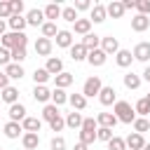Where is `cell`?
Here are the masks:
<instances>
[{
    "mask_svg": "<svg viewBox=\"0 0 150 150\" xmlns=\"http://www.w3.org/2000/svg\"><path fill=\"white\" fill-rule=\"evenodd\" d=\"M96 122H98L101 127H105V129H112L120 120L115 117V112H98V115H96Z\"/></svg>",
    "mask_w": 150,
    "mask_h": 150,
    "instance_id": "15",
    "label": "cell"
},
{
    "mask_svg": "<svg viewBox=\"0 0 150 150\" xmlns=\"http://www.w3.org/2000/svg\"><path fill=\"white\" fill-rule=\"evenodd\" d=\"M94 141H96V134H94V131H82V129H80V143L91 145Z\"/></svg>",
    "mask_w": 150,
    "mask_h": 150,
    "instance_id": "45",
    "label": "cell"
},
{
    "mask_svg": "<svg viewBox=\"0 0 150 150\" xmlns=\"http://www.w3.org/2000/svg\"><path fill=\"white\" fill-rule=\"evenodd\" d=\"M131 28H134L136 33H143V30H148V28H150V16L136 14V16L131 19Z\"/></svg>",
    "mask_w": 150,
    "mask_h": 150,
    "instance_id": "13",
    "label": "cell"
},
{
    "mask_svg": "<svg viewBox=\"0 0 150 150\" xmlns=\"http://www.w3.org/2000/svg\"><path fill=\"white\" fill-rule=\"evenodd\" d=\"M105 16H108L105 7H103L101 2H96V5L91 7V16H89V21H94V23H103V21H105Z\"/></svg>",
    "mask_w": 150,
    "mask_h": 150,
    "instance_id": "17",
    "label": "cell"
},
{
    "mask_svg": "<svg viewBox=\"0 0 150 150\" xmlns=\"http://www.w3.org/2000/svg\"><path fill=\"white\" fill-rule=\"evenodd\" d=\"M73 26H75V33L77 35H89V30H91V21L89 19H77Z\"/></svg>",
    "mask_w": 150,
    "mask_h": 150,
    "instance_id": "33",
    "label": "cell"
},
{
    "mask_svg": "<svg viewBox=\"0 0 150 150\" xmlns=\"http://www.w3.org/2000/svg\"><path fill=\"white\" fill-rule=\"evenodd\" d=\"M82 122H84V117L77 110L68 112V117H66V127H70V129H82Z\"/></svg>",
    "mask_w": 150,
    "mask_h": 150,
    "instance_id": "25",
    "label": "cell"
},
{
    "mask_svg": "<svg viewBox=\"0 0 150 150\" xmlns=\"http://www.w3.org/2000/svg\"><path fill=\"white\" fill-rule=\"evenodd\" d=\"M28 45V35L26 33H5L2 38H0V47H5V49H16V47H26Z\"/></svg>",
    "mask_w": 150,
    "mask_h": 150,
    "instance_id": "1",
    "label": "cell"
},
{
    "mask_svg": "<svg viewBox=\"0 0 150 150\" xmlns=\"http://www.w3.org/2000/svg\"><path fill=\"white\" fill-rule=\"evenodd\" d=\"M56 35H59V28H56V23H54V21H45V23H42V38L52 40V38H56Z\"/></svg>",
    "mask_w": 150,
    "mask_h": 150,
    "instance_id": "34",
    "label": "cell"
},
{
    "mask_svg": "<svg viewBox=\"0 0 150 150\" xmlns=\"http://www.w3.org/2000/svg\"><path fill=\"white\" fill-rule=\"evenodd\" d=\"M12 16V5L9 2H0V19L5 21V19H9Z\"/></svg>",
    "mask_w": 150,
    "mask_h": 150,
    "instance_id": "49",
    "label": "cell"
},
{
    "mask_svg": "<svg viewBox=\"0 0 150 150\" xmlns=\"http://www.w3.org/2000/svg\"><path fill=\"white\" fill-rule=\"evenodd\" d=\"M105 12H108V16H112V19H122L127 9H124V5H122V2L112 0V2H110V5L105 7Z\"/></svg>",
    "mask_w": 150,
    "mask_h": 150,
    "instance_id": "22",
    "label": "cell"
},
{
    "mask_svg": "<svg viewBox=\"0 0 150 150\" xmlns=\"http://www.w3.org/2000/svg\"><path fill=\"white\" fill-rule=\"evenodd\" d=\"M49 145H52V150H66V138L63 136H54Z\"/></svg>",
    "mask_w": 150,
    "mask_h": 150,
    "instance_id": "48",
    "label": "cell"
},
{
    "mask_svg": "<svg viewBox=\"0 0 150 150\" xmlns=\"http://www.w3.org/2000/svg\"><path fill=\"white\" fill-rule=\"evenodd\" d=\"M42 12H45V19L54 21V19H59V16H61V12H63V9H61V7L56 5V2H49V5H47V7L42 9Z\"/></svg>",
    "mask_w": 150,
    "mask_h": 150,
    "instance_id": "30",
    "label": "cell"
},
{
    "mask_svg": "<svg viewBox=\"0 0 150 150\" xmlns=\"http://www.w3.org/2000/svg\"><path fill=\"white\" fill-rule=\"evenodd\" d=\"M68 103H70L73 110H77V112L87 108V98H84V94H70V96H68Z\"/></svg>",
    "mask_w": 150,
    "mask_h": 150,
    "instance_id": "24",
    "label": "cell"
},
{
    "mask_svg": "<svg viewBox=\"0 0 150 150\" xmlns=\"http://www.w3.org/2000/svg\"><path fill=\"white\" fill-rule=\"evenodd\" d=\"M45 68H47V73H49V75H54V77H56V75H61V73H63V61H61V59H56V56H49Z\"/></svg>",
    "mask_w": 150,
    "mask_h": 150,
    "instance_id": "14",
    "label": "cell"
},
{
    "mask_svg": "<svg viewBox=\"0 0 150 150\" xmlns=\"http://www.w3.org/2000/svg\"><path fill=\"white\" fill-rule=\"evenodd\" d=\"M87 61H89V66H94V68H101L105 61H108V54L98 47V49H94V52H89V56H87Z\"/></svg>",
    "mask_w": 150,
    "mask_h": 150,
    "instance_id": "4",
    "label": "cell"
},
{
    "mask_svg": "<svg viewBox=\"0 0 150 150\" xmlns=\"http://www.w3.org/2000/svg\"><path fill=\"white\" fill-rule=\"evenodd\" d=\"M21 127H23L26 134H38V131L42 129V120H38V117H26V120L21 122Z\"/></svg>",
    "mask_w": 150,
    "mask_h": 150,
    "instance_id": "16",
    "label": "cell"
},
{
    "mask_svg": "<svg viewBox=\"0 0 150 150\" xmlns=\"http://www.w3.org/2000/svg\"><path fill=\"white\" fill-rule=\"evenodd\" d=\"M56 45L59 47H73V33L70 30H59V35H56Z\"/></svg>",
    "mask_w": 150,
    "mask_h": 150,
    "instance_id": "31",
    "label": "cell"
},
{
    "mask_svg": "<svg viewBox=\"0 0 150 150\" xmlns=\"http://www.w3.org/2000/svg\"><path fill=\"white\" fill-rule=\"evenodd\" d=\"M26 23L28 26H40L42 28V23H45V12L42 9H28V14H26Z\"/></svg>",
    "mask_w": 150,
    "mask_h": 150,
    "instance_id": "7",
    "label": "cell"
},
{
    "mask_svg": "<svg viewBox=\"0 0 150 150\" xmlns=\"http://www.w3.org/2000/svg\"><path fill=\"white\" fill-rule=\"evenodd\" d=\"M145 98H148V101H150V94H148V96H145Z\"/></svg>",
    "mask_w": 150,
    "mask_h": 150,
    "instance_id": "59",
    "label": "cell"
},
{
    "mask_svg": "<svg viewBox=\"0 0 150 150\" xmlns=\"http://www.w3.org/2000/svg\"><path fill=\"white\" fill-rule=\"evenodd\" d=\"M148 120H150V117H148Z\"/></svg>",
    "mask_w": 150,
    "mask_h": 150,
    "instance_id": "60",
    "label": "cell"
},
{
    "mask_svg": "<svg viewBox=\"0 0 150 150\" xmlns=\"http://www.w3.org/2000/svg\"><path fill=\"white\" fill-rule=\"evenodd\" d=\"M26 59H28L26 47H16V49H12V61H14V63H21V61H26Z\"/></svg>",
    "mask_w": 150,
    "mask_h": 150,
    "instance_id": "42",
    "label": "cell"
},
{
    "mask_svg": "<svg viewBox=\"0 0 150 150\" xmlns=\"http://www.w3.org/2000/svg\"><path fill=\"white\" fill-rule=\"evenodd\" d=\"M35 54H40V56H49V54H52V40H47V38H38V40H35Z\"/></svg>",
    "mask_w": 150,
    "mask_h": 150,
    "instance_id": "18",
    "label": "cell"
},
{
    "mask_svg": "<svg viewBox=\"0 0 150 150\" xmlns=\"http://www.w3.org/2000/svg\"><path fill=\"white\" fill-rule=\"evenodd\" d=\"M61 19H66L68 23H75L80 16H77V9H75V7H66V9L61 12Z\"/></svg>",
    "mask_w": 150,
    "mask_h": 150,
    "instance_id": "41",
    "label": "cell"
},
{
    "mask_svg": "<svg viewBox=\"0 0 150 150\" xmlns=\"http://www.w3.org/2000/svg\"><path fill=\"white\" fill-rule=\"evenodd\" d=\"M56 117H61V112H59V108H56L54 103H47V105L42 108V120H47V122H54Z\"/></svg>",
    "mask_w": 150,
    "mask_h": 150,
    "instance_id": "28",
    "label": "cell"
},
{
    "mask_svg": "<svg viewBox=\"0 0 150 150\" xmlns=\"http://www.w3.org/2000/svg\"><path fill=\"white\" fill-rule=\"evenodd\" d=\"M9 5H12V14H19V16H21V12H23V2H21V0H12Z\"/></svg>",
    "mask_w": 150,
    "mask_h": 150,
    "instance_id": "52",
    "label": "cell"
},
{
    "mask_svg": "<svg viewBox=\"0 0 150 150\" xmlns=\"http://www.w3.org/2000/svg\"><path fill=\"white\" fill-rule=\"evenodd\" d=\"M143 80L150 82V66H145V70H143Z\"/></svg>",
    "mask_w": 150,
    "mask_h": 150,
    "instance_id": "56",
    "label": "cell"
},
{
    "mask_svg": "<svg viewBox=\"0 0 150 150\" xmlns=\"http://www.w3.org/2000/svg\"><path fill=\"white\" fill-rule=\"evenodd\" d=\"M49 77H52V75L47 73V68H35V73H33V80H35V84H45Z\"/></svg>",
    "mask_w": 150,
    "mask_h": 150,
    "instance_id": "38",
    "label": "cell"
},
{
    "mask_svg": "<svg viewBox=\"0 0 150 150\" xmlns=\"http://www.w3.org/2000/svg\"><path fill=\"white\" fill-rule=\"evenodd\" d=\"M73 80H75V77H73V73H66V70H63L61 75H56V77H54L56 89H66V87H70V84H73Z\"/></svg>",
    "mask_w": 150,
    "mask_h": 150,
    "instance_id": "27",
    "label": "cell"
},
{
    "mask_svg": "<svg viewBox=\"0 0 150 150\" xmlns=\"http://www.w3.org/2000/svg\"><path fill=\"white\" fill-rule=\"evenodd\" d=\"M112 112H115V117H117L120 122H124V124H134V120H136V110H134L131 103H127V101H117L115 108H112Z\"/></svg>",
    "mask_w": 150,
    "mask_h": 150,
    "instance_id": "2",
    "label": "cell"
},
{
    "mask_svg": "<svg viewBox=\"0 0 150 150\" xmlns=\"http://www.w3.org/2000/svg\"><path fill=\"white\" fill-rule=\"evenodd\" d=\"M110 138H112V129H105V127H98V129H96V141L108 143Z\"/></svg>",
    "mask_w": 150,
    "mask_h": 150,
    "instance_id": "43",
    "label": "cell"
},
{
    "mask_svg": "<svg viewBox=\"0 0 150 150\" xmlns=\"http://www.w3.org/2000/svg\"><path fill=\"white\" fill-rule=\"evenodd\" d=\"M131 54H134L136 61H143V63H145V61L150 59V42H138V45L134 47Z\"/></svg>",
    "mask_w": 150,
    "mask_h": 150,
    "instance_id": "10",
    "label": "cell"
},
{
    "mask_svg": "<svg viewBox=\"0 0 150 150\" xmlns=\"http://www.w3.org/2000/svg\"><path fill=\"white\" fill-rule=\"evenodd\" d=\"M5 30H7V21H2V19H0V38L5 35Z\"/></svg>",
    "mask_w": 150,
    "mask_h": 150,
    "instance_id": "55",
    "label": "cell"
},
{
    "mask_svg": "<svg viewBox=\"0 0 150 150\" xmlns=\"http://www.w3.org/2000/svg\"><path fill=\"white\" fill-rule=\"evenodd\" d=\"M7 26L12 28V33H23V28H26L28 23H26V16H19V14H12V16L7 19Z\"/></svg>",
    "mask_w": 150,
    "mask_h": 150,
    "instance_id": "11",
    "label": "cell"
},
{
    "mask_svg": "<svg viewBox=\"0 0 150 150\" xmlns=\"http://www.w3.org/2000/svg\"><path fill=\"white\" fill-rule=\"evenodd\" d=\"M5 87H9V77H7V73H0V91Z\"/></svg>",
    "mask_w": 150,
    "mask_h": 150,
    "instance_id": "53",
    "label": "cell"
},
{
    "mask_svg": "<svg viewBox=\"0 0 150 150\" xmlns=\"http://www.w3.org/2000/svg\"><path fill=\"white\" fill-rule=\"evenodd\" d=\"M33 98H35L38 103H47V101L52 98V91H49L45 84H35V89H33Z\"/></svg>",
    "mask_w": 150,
    "mask_h": 150,
    "instance_id": "21",
    "label": "cell"
},
{
    "mask_svg": "<svg viewBox=\"0 0 150 150\" xmlns=\"http://www.w3.org/2000/svg\"><path fill=\"white\" fill-rule=\"evenodd\" d=\"M136 9H138V14L148 16L150 14V0H136Z\"/></svg>",
    "mask_w": 150,
    "mask_h": 150,
    "instance_id": "46",
    "label": "cell"
},
{
    "mask_svg": "<svg viewBox=\"0 0 150 150\" xmlns=\"http://www.w3.org/2000/svg\"><path fill=\"white\" fill-rule=\"evenodd\" d=\"M115 61H117V66H120V68H129V66H131V61H134V54H131L129 49H120V52L115 54Z\"/></svg>",
    "mask_w": 150,
    "mask_h": 150,
    "instance_id": "20",
    "label": "cell"
},
{
    "mask_svg": "<svg viewBox=\"0 0 150 150\" xmlns=\"http://www.w3.org/2000/svg\"><path fill=\"white\" fill-rule=\"evenodd\" d=\"M108 150H127V141L120 138V136H112L108 141Z\"/></svg>",
    "mask_w": 150,
    "mask_h": 150,
    "instance_id": "40",
    "label": "cell"
},
{
    "mask_svg": "<svg viewBox=\"0 0 150 150\" xmlns=\"http://www.w3.org/2000/svg\"><path fill=\"white\" fill-rule=\"evenodd\" d=\"M134 129H136V134L148 131V129H150V120H148V117H136V120H134Z\"/></svg>",
    "mask_w": 150,
    "mask_h": 150,
    "instance_id": "39",
    "label": "cell"
},
{
    "mask_svg": "<svg viewBox=\"0 0 150 150\" xmlns=\"http://www.w3.org/2000/svg\"><path fill=\"white\" fill-rule=\"evenodd\" d=\"M143 150H150V143H145V148H143Z\"/></svg>",
    "mask_w": 150,
    "mask_h": 150,
    "instance_id": "58",
    "label": "cell"
},
{
    "mask_svg": "<svg viewBox=\"0 0 150 150\" xmlns=\"http://www.w3.org/2000/svg\"><path fill=\"white\" fill-rule=\"evenodd\" d=\"M2 131H5V136H7V138H12V141H14V138H19V136H21L23 127H21L19 122H7Z\"/></svg>",
    "mask_w": 150,
    "mask_h": 150,
    "instance_id": "23",
    "label": "cell"
},
{
    "mask_svg": "<svg viewBox=\"0 0 150 150\" xmlns=\"http://www.w3.org/2000/svg\"><path fill=\"white\" fill-rule=\"evenodd\" d=\"M21 143H23L26 150H35V148L40 145V136H38V134H23V136H21Z\"/></svg>",
    "mask_w": 150,
    "mask_h": 150,
    "instance_id": "29",
    "label": "cell"
},
{
    "mask_svg": "<svg viewBox=\"0 0 150 150\" xmlns=\"http://www.w3.org/2000/svg\"><path fill=\"white\" fill-rule=\"evenodd\" d=\"M9 63H12V52H9V49H5V47H0V66H5V68H7Z\"/></svg>",
    "mask_w": 150,
    "mask_h": 150,
    "instance_id": "47",
    "label": "cell"
},
{
    "mask_svg": "<svg viewBox=\"0 0 150 150\" xmlns=\"http://www.w3.org/2000/svg\"><path fill=\"white\" fill-rule=\"evenodd\" d=\"M101 89H103V82H101L98 75H94V77H87V80H84L82 94H84V98H89V96H98Z\"/></svg>",
    "mask_w": 150,
    "mask_h": 150,
    "instance_id": "3",
    "label": "cell"
},
{
    "mask_svg": "<svg viewBox=\"0 0 150 150\" xmlns=\"http://www.w3.org/2000/svg\"><path fill=\"white\" fill-rule=\"evenodd\" d=\"M101 49H103L105 54H117V52H120V42H117V38H112V35L101 38Z\"/></svg>",
    "mask_w": 150,
    "mask_h": 150,
    "instance_id": "8",
    "label": "cell"
},
{
    "mask_svg": "<svg viewBox=\"0 0 150 150\" xmlns=\"http://www.w3.org/2000/svg\"><path fill=\"white\" fill-rule=\"evenodd\" d=\"M82 45H84L89 52H94V49H98L101 38H98V35H94V33H89V35H84V38H82Z\"/></svg>",
    "mask_w": 150,
    "mask_h": 150,
    "instance_id": "35",
    "label": "cell"
},
{
    "mask_svg": "<svg viewBox=\"0 0 150 150\" xmlns=\"http://www.w3.org/2000/svg\"><path fill=\"white\" fill-rule=\"evenodd\" d=\"M96 129H98V122H96L94 117H84V122H82V131H94V134H96Z\"/></svg>",
    "mask_w": 150,
    "mask_h": 150,
    "instance_id": "44",
    "label": "cell"
},
{
    "mask_svg": "<svg viewBox=\"0 0 150 150\" xmlns=\"http://www.w3.org/2000/svg\"><path fill=\"white\" fill-rule=\"evenodd\" d=\"M0 98L5 101V103H9V105H14V103H19V89L16 87H5L2 91H0Z\"/></svg>",
    "mask_w": 150,
    "mask_h": 150,
    "instance_id": "12",
    "label": "cell"
},
{
    "mask_svg": "<svg viewBox=\"0 0 150 150\" xmlns=\"http://www.w3.org/2000/svg\"><path fill=\"white\" fill-rule=\"evenodd\" d=\"M0 150H2V148H0Z\"/></svg>",
    "mask_w": 150,
    "mask_h": 150,
    "instance_id": "61",
    "label": "cell"
},
{
    "mask_svg": "<svg viewBox=\"0 0 150 150\" xmlns=\"http://www.w3.org/2000/svg\"><path fill=\"white\" fill-rule=\"evenodd\" d=\"M49 127H52V131H61V129L66 127V120H63V117H56L54 122H49Z\"/></svg>",
    "mask_w": 150,
    "mask_h": 150,
    "instance_id": "51",
    "label": "cell"
},
{
    "mask_svg": "<svg viewBox=\"0 0 150 150\" xmlns=\"http://www.w3.org/2000/svg\"><path fill=\"white\" fill-rule=\"evenodd\" d=\"M98 101H101V105H112V103H117V91H115V87H103L101 94H98Z\"/></svg>",
    "mask_w": 150,
    "mask_h": 150,
    "instance_id": "5",
    "label": "cell"
},
{
    "mask_svg": "<svg viewBox=\"0 0 150 150\" xmlns=\"http://www.w3.org/2000/svg\"><path fill=\"white\" fill-rule=\"evenodd\" d=\"M124 141H127V148H129V150H143V148H145L143 134H136V131H134V134H129Z\"/></svg>",
    "mask_w": 150,
    "mask_h": 150,
    "instance_id": "9",
    "label": "cell"
},
{
    "mask_svg": "<svg viewBox=\"0 0 150 150\" xmlns=\"http://www.w3.org/2000/svg\"><path fill=\"white\" fill-rule=\"evenodd\" d=\"M124 87H127V89H138V87H141V77L134 75V73H127V75H124Z\"/></svg>",
    "mask_w": 150,
    "mask_h": 150,
    "instance_id": "37",
    "label": "cell"
},
{
    "mask_svg": "<svg viewBox=\"0 0 150 150\" xmlns=\"http://www.w3.org/2000/svg\"><path fill=\"white\" fill-rule=\"evenodd\" d=\"M5 73H7L9 80H21V77H23V66H21V63H9V66L5 68Z\"/></svg>",
    "mask_w": 150,
    "mask_h": 150,
    "instance_id": "26",
    "label": "cell"
},
{
    "mask_svg": "<svg viewBox=\"0 0 150 150\" xmlns=\"http://www.w3.org/2000/svg\"><path fill=\"white\" fill-rule=\"evenodd\" d=\"M73 150H89V145H84V143H75Z\"/></svg>",
    "mask_w": 150,
    "mask_h": 150,
    "instance_id": "57",
    "label": "cell"
},
{
    "mask_svg": "<svg viewBox=\"0 0 150 150\" xmlns=\"http://www.w3.org/2000/svg\"><path fill=\"white\" fill-rule=\"evenodd\" d=\"M134 110L141 115V117H150V101L143 96V98H138L136 101V105H134Z\"/></svg>",
    "mask_w": 150,
    "mask_h": 150,
    "instance_id": "32",
    "label": "cell"
},
{
    "mask_svg": "<svg viewBox=\"0 0 150 150\" xmlns=\"http://www.w3.org/2000/svg\"><path fill=\"white\" fill-rule=\"evenodd\" d=\"M52 103H54L56 108H61L63 103H68V94H66L63 89H54V91H52Z\"/></svg>",
    "mask_w": 150,
    "mask_h": 150,
    "instance_id": "36",
    "label": "cell"
},
{
    "mask_svg": "<svg viewBox=\"0 0 150 150\" xmlns=\"http://www.w3.org/2000/svg\"><path fill=\"white\" fill-rule=\"evenodd\" d=\"M73 7H75V9H77V12H84V9H91V7H94V5H91V2H89V0H77V2H75V5H73Z\"/></svg>",
    "mask_w": 150,
    "mask_h": 150,
    "instance_id": "50",
    "label": "cell"
},
{
    "mask_svg": "<svg viewBox=\"0 0 150 150\" xmlns=\"http://www.w3.org/2000/svg\"><path fill=\"white\" fill-rule=\"evenodd\" d=\"M124 9H136V0H124Z\"/></svg>",
    "mask_w": 150,
    "mask_h": 150,
    "instance_id": "54",
    "label": "cell"
},
{
    "mask_svg": "<svg viewBox=\"0 0 150 150\" xmlns=\"http://www.w3.org/2000/svg\"><path fill=\"white\" fill-rule=\"evenodd\" d=\"M28 115H26V105L23 103H14V105H9V122H23Z\"/></svg>",
    "mask_w": 150,
    "mask_h": 150,
    "instance_id": "6",
    "label": "cell"
},
{
    "mask_svg": "<svg viewBox=\"0 0 150 150\" xmlns=\"http://www.w3.org/2000/svg\"><path fill=\"white\" fill-rule=\"evenodd\" d=\"M87 56H89V49H87L82 42H77V45L70 47V59H73V61H84Z\"/></svg>",
    "mask_w": 150,
    "mask_h": 150,
    "instance_id": "19",
    "label": "cell"
}]
</instances>
